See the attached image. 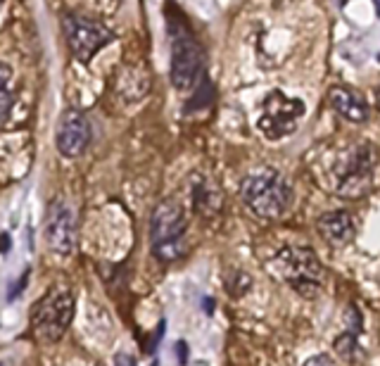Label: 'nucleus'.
<instances>
[{"mask_svg":"<svg viewBox=\"0 0 380 366\" xmlns=\"http://www.w3.org/2000/svg\"><path fill=\"white\" fill-rule=\"evenodd\" d=\"M240 197H243L245 207L255 217L264 221H274L281 219L290 209L295 200V190L290 181L279 169L262 167V169L250 171L240 181Z\"/></svg>","mask_w":380,"mask_h":366,"instance_id":"nucleus-1","label":"nucleus"},{"mask_svg":"<svg viewBox=\"0 0 380 366\" xmlns=\"http://www.w3.org/2000/svg\"><path fill=\"white\" fill-rule=\"evenodd\" d=\"M376 176V150L369 143H357L333 155L328 167L330 190L340 197H361L371 190Z\"/></svg>","mask_w":380,"mask_h":366,"instance_id":"nucleus-2","label":"nucleus"},{"mask_svg":"<svg viewBox=\"0 0 380 366\" xmlns=\"http://www.w3.org/2000/svg\"><path fill=\"white\" fill-rule=\"evenodd\" d=\"M169 41H171V64L169 79L176 91H192L204 79V48L181 17H169Z\"/></svg>","mask_w":380,"mask_h":366,"instance_id":"nucleus-3","label":"nucleus"},{"mask_svg":"<svg viewBox=\"0 0 380 366\" xmlns=\"http://www.w3.org/2000/svg\"><path fill=\"white\" fill-rule=\"evenodd\" d=\"M269 274L297 290L300 295L311 300L323 283V264L311 248L288 245L276 252L267 264Z\"/></svg>","mask_w":380,"mask_h":366,"instance_id":"nucleus-4","label":"nucleus"},{"mask_svg":"<svg viewBox=\"0 0 380 366\" xmlns=\"http://www.w3.org/2000/svg\"><path fill=\"white\" fill-rule=\"evenodd\" d=\"M188 219L178 202L162 200L150 217V250L160 262H176L185 255Z\"/></svg>","mask_w":380,"mask_h":366,"instance_id":"nucleus-5","label":"nucleus"},{"mask_svg":"<svg viewBox=\"0 0 380 366\" xmlns=\"http://www.w3.org/2000/svg\"><path fill=\"white\" fill-rule=\"evenodd\" d=\"M76 302L69 288L55 286L45 293L31 309V328L36 338L43 343H57L67 333Z\"/></svg>","mask_w":380,"mask_h":366,"instance_id":"nucleus-6","label":"nucleus"},{"mask_svg":"<svg viewBox=\"0 0 380 366\" xmlns=\"http://www.w3.org/2000/svg\"><path fill=\"white\" fill-rule=\"evenodd\" d=\"M307 115L304 100L290 98L283 91H271L262 103V115L257 119V129L269 141H283L297 131L300 122Z\"/></svg>","mask_w":380,"mask_h":366,"instance_id":"nucleus-7","label":"nucleus"},{"mask_svg":"<svg viewBox=\"0 0 380 366\" xmlns=\"http://www.w3.org/2000/svg\"><path fill=\"white\" fill-rule=\"evenodd\" d=\"M62 31L67 45L78 62H90V57L114 41V34L100 22L86 20L78 15H67L62 20Z\"/></svg>","mask_w":380,"mask_h":366,"instance_id":"nucleus-8","label":"nucleus"},{"mask_svg":"<svg viewBox=\"0 0 380 366\" xmlns=\"http://www.w3.org/2000/svg\"><path fill=\"white\" fill-rule=\"evenodd\" d=\"M76 212L67 200H52L45 214V243L52 255L69 257L76 250Z\"/></svg>","mask_w":380,"mask_h":366,"instance_id":"nucleus-9","label":"nucleus"},{"mask_svg":"<svg viewBox=\"0 0 380 366\" xmlns=\"http://www.w3.org/2000/svg\"><path fill=\"white\" fill-rule=\"evenodd\" d=\"M90 134H93V131H90V122L81 110H74V107L64 110L62 117H59L57 138H55L59 155L67 160H74L78 155H83L90 143Z\"/></svg>","mask_w":380,"mask_h":366,"instance_id":"nucleus-10","label":"nucleus"},{"mask_svg":"<svg viewBox=\"0 0 380 366\" xmlns=\"http://www.w3.org/2000/svg\"><path fill=\"white\" fill-rule=\"evenodd\" d=\"M316 231L328 245H333V248H345V245L354 241L357 226H354L352 212H347V209H333V212H325L318 217Z\"/></svg>","mask_w":380,"mask_h":366,"instance_id":"nucleus-11","label":"nucleus"},{"mask_svg":"<svg viewBox=\"0 0 380 366\" xmlns=\"http://www.w3.org/2000/svg\"><path fill=\"white\" fill-rule=\"evenodd\" d=\"M328 100H330V107L340 115L342 119L352 124H364L369 119V105L366 100L361 98L357 91L347 86H333L328 91Z\"/></svg>","mask_w":380,"mask_h":366,"instance_id":"nucleus-12","label":"nucleus"},{"mask_svg":"<svg viewBox=\"0 0 380 366\" xmlns=\"http://www.w3.org/2000/svg\"><path fill=\"white\" fill-rule=\"evenodd\" d=\"M190 200L195 214L204 219H212L221 209V190L204 176H192L190 183Z\"/></svg>","mask_w":380,"mask_h":366,"instance_id":"nucleus-13","label":"nucleus"},{"mask_svg":"<svg viewBox=\"0 0 380 366\" xmlns=\"http://www.w3.org/2000/svg\"><path fill=\"white\" fill-rule=\"evenodd\" d=\"M12 67L0 62V122H5L15 105V93H12Z\"/></svg>","mask_w":380,"mask_h":366,"instance_id":"nucleus-14","label":"nucleus"},{"mask_svg":"<svg viewBox=\"0 0 380 366\" xmlns=\"http://www.w3.org/2000/svg\"><path fill=\"white\" fill-rule=\"evenodd\" d=\"M354 345H357V335H354V333H345V335H340V338L335 340V350L340 352V357L347 359V362L352 359Z\"/></svg>","mask_w":380,"mask_h":366,"instance_id":"nucleus-15","label":"nucleus"},{"mask_svg":"<svg viewBox=\"0 0 380 366\" xmlns=\"http://www.w3.org/2000/svg\"><path fill=\"white\" fill-rule=\"evenodd\" d=\"M212 95H214L212 83H209L207 79H202V81H200V91L195 93V100H192V103H188V112H190V110H197V105H207L209 100H212Z\"/></svg>","mask_w":380,"mask_h":366,"instance_id":"nucleus-16","label":"nucleus"},{"mask_svg":"<svg viewBox=\"0 0 380 366\" xmlns=\"http://www.w3.org/2000/svg\"><path fill=\"white\" fill-rule=\"evenodd\" d=\"M304 366H335V362L330 355H314L311 359H307Z\"/></svg>","mask_w":380,"mask_h":366,"instance_id":"nucleus-17","label":"nucleus"},{"mask_svg":"<svg viewBox=\"0 0 380 366\" xmlns=\"http://www.w3.org/2000/svg\"><path fill=\"white\" fill-rule=\"evenodd\" d=\"M27 283H29V269L27 272H24V276H22V281H17L15 286H12V290H10V295H8V300H15L17 297V290H24V288H27Z\"/></svg>","mask_w":380,"mask_h":366,"instance_id":"nucleus-18","label":"nucleus"},{"mask_svg":"<svg viewBox=\"0 0 380 366\" xmlns=\"http://www.w3.org/2000/svg\"><path fill=\"white\" fill-rule=\"evenodd\" d=\"M176 359H178L181 366L188 362V345H185L183 340H178V343H176Z\"/></svg>","mask_w":380,"mask_h":366,"instance_id":"nucleus-19","label":"nucleus"},{"mask_svg":"<svg viewBox=\"0 0 380 366\" xmlns=\"http://www.w3.org/2000/svg\"><path fill=\"white\" fill-rule=\"evenodd\" d=\"M114 366H136V362L126 352H119L117 359H114Z\"/></svg>","mask_w":380,"mask_h":366,"instance_id":"nucleus-20","label":"nucleus"},{"mask_svg":"<svg viewBox=\"0 0 380 366\" xmlns=\"http://www.w3.org/2000/svg\"><path fill=\"white\" fill-rule=\"evenodd\" d=\"M8 250H10V236L3 233V236H0V252H8Z\"/></svg>","mask_w":380,"mask_h":366,"instance_id":"nucleus-21","label":"nucleus"},{"mask_svg":"<svg viewBox=\"0 0 380 366\" xmlns=\"http://www.w3.org/2000/svg\"><path fill=\"white\" fill-rule=\"evenodd\" d=\"M212 307H214V302H212V300H204V309H207V311H212Z\"/></svg>","mask_w":380,"mask_h":366,"instance_id":"nucleus-22","label":"nucleus"},{"mask_svg":"<svg viewBox=\"0 0 380 366\" xmlns=\"http://www.w3.org/2000/svg\"><path fill=\"white\" fill-rule=\"evenodd\" d=\"M373 8H376V15H378V20H380V0H373Z\"/></svg>","mask_w":380,"mask_h":366,"instance_id":"nucleus-23","label":"nucleus"},{"mask_svg":"<svg viewBox=\"0 0 380 366\" xmlns=\"http://www.w3.org/2000/svg\"><path fill=\"white\" fill-rule=\"evenodd\" d=\"M376 100H378V107H380V88H378V93H376Z\"/></svg>","mask_w":380,"mask_h":366,"instance_id":"nucleus-24","label":"nucleus"},{"mask_svg":"<svg viewBox=\"0 0 380 366\" xmlns=\"http://www.w3.org/2000/svg\"><path fill=\"white\" fill-rule=\"evenodd\" d=\"M0 8H3V0H0Z\"/></svg>","mask_w":380,"mask_h":366,"instance_id":"nucleus-25","label":"nucleus"},{"mask_svg":"<svg viewBox=\"0 0 380 366\" xmlns=\"http://www.w3.org/2000/svg\"><path fill=\"white\" fill-rule=\"evenodd\" d=\"M0 366H3V364H0Z\"/></svg>","mask_w":380,"mask_h":366,"instance_id":"nucleus-26","label":"nucleus"},{"mask_svg":"<svg viewBox=\"0 0 380 366\" xmlns=\"http://www.w3.org/2000/svg\"><path fill=\"white\" fill-rule=\"evenodd\" d=\"M98 366H100V364H98Z\"/></svg>","mask_w":380,"mask_h":366,"instance_id":"nucleus-27","label":"nucleus"}]
</instances>
